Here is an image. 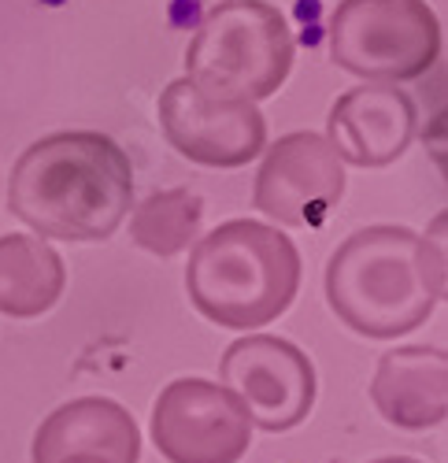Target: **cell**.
I'll use <instances>...</instances> for the list:
<instances>
[{
  "label": "cell",
  "instance_id": "1",
  "mask_svg": "<svg viewBox=\"0 0 448 463\" xmlns=\"http://www.w3.org/2000/svg\"><path fill=\"white\" fill-rule=\"evenodd\" d=\"M8 208L45 241H104L134 208V164L107 134H49L15 160Z\"/></svg>",
  "mask_w": 448,
  "mask_h": 463
},
{
  "label": "cell",
  "instance_id": "2",
  "mask_svg": "<svg viewBox=\"0 0 448 463\" xmlns=\"http://www.w3.org/2000/svg\"><path fill=\"white\" fill-rule=\"evenodd\" d=\"M444 241L407 226H363L326 263L330 312L370 341L419 330L444 300Z\"/></svg>",
  "mask_w": 448,
  "mask_h": 463
},
{
  "label": "cell",
  "instance_id": "3",
  "mask_svg": "<svg viewBox=\"0 0 448 463\" xmlns=\"http://www.w3.org/2000/svg\"><path fill=\"white\" fill-rule=\"evenodd\" d=\"M185 289L197 312L215 326H267L296 300L301 252L278 226L230 219L193 241Z\"/></svg>",
  "mask_w": 448,
  "mask_h": 463
},
{
  "label": "cell",
  "instance_id": "4",
  "mask_svg": "<svg viewBox=\"0 0 448 463\" xmlns=\"http://www.w3.org/2000/svg\"><path fill=\"white\" fill-rule=\"evenodd\" d=\"M293 56L296 42L289 19L275 5L222 0L201 19L185 49V79L215 100L259 104L282 90Z\"/></svg>",
  "mask_w": 448,
  "mask_h": 463
},
{
  "label": "cell",
  "instance_id": "5",
  "mask_svg": "<svg viewBox=\"0 0 448 463\" xmlns=\"http://www.w3.org/2000/svg\"><path fill=\"white\" fill-rule=\"evenodd\" d=\"M330 56L367 82H412L441 56V23L426 0H341L330 15Z\"/></svg>",
  "mask_w": 448,
  "mask_h": 463
},
{
  "label": "cell",
  "instance_id": "6",
  "mask_svg": "<svg viewBox=\"0 0 448 463\" xmlns=\"http://www.w3.org/2000/svg\"><path fill=\"white\" fill-rule=\"evenodd\" d=\"M153 445L167 463H238L252 445V419L222 382H167L148 422Z\"/></svg>",
  "mask_w": 448,
  "mask_h": 463
},
{
  "label": "cell",
  "instance_id": "7",
  "mask_svg": "<svg viewBox=\"0 0 448 463\" xmlns=\"http://www.w3.org/2000/svg\"><path fill=\"white\" fill-rule=\"evenodd\" d=\"M219 382L245 404L252 427L285 434L312 415L319 378L312 360L293 341L275 334H248L219 360Z\"/></svg>",
  "mask_w": 448,
  "mask_h": 463
},
{
  "label": "cell",
  "instance_id": "8",
  "mask_svg": "<svg viewBox=\"0 0 448 463\" xmlns=\"http://www.w3.org/2000/svg\"><path fill=\"white\" fill-rule=\"evenodd\" d=\"M345 197V164L322 134L278 137L256 171L252 204L278 226L315 230Z\"/></svg>",
  "mask_w": 448,
  "mask_h": 463
},
{
  "label": "cell",
  "instance_id": "9",
  "mask_svg": "<svg viewBox=\"0 0 448 463\" xmlns=\"http://www.w3.org/2000/svg\"><path fill=\"white\" fill-rule=\"evenodd\" d=\"M160 127L178 156L201 167H245L267 148V119L248 100H215L190 79L160 97Z\"/></svg>",
  "mask_w": 448,
  "mask_h": 463
},
{
  "label": "cell",
  "instance_id": "10",
  "mask_svg": "<svg viewBox=\"0 0 448 463\" xmlns=\"http://www.w3.org/2000/svg\"><path fill=\"white\" fill-rule=\"evenodd\" d=\"M415 100L397 82H367L341 93L330 108L326 141L356 167H389L415 137Z\"/></svg>",
  "mask_w": 448,
  "mask_h": 463
},
{
  "label": "cell",
  "instance_id": "11",
  "mask_svg": "<svg viewBox=\"0 0 448 463\" xmlns=\"http://www.w3.org/2000/svg\"><path fill=\"white\" fill-rule=\"evenodd\" d=\"M70 456H97L107 463H137L141 459V430L134 415L107 397H79L60 404L37 427L30 459L60 463Z\"/></svg>",
  "mask_w": 448,
  "mask_h": 463
},
{
  "label": "cell",
  "instance_id": "12",
  "mask_svg": "<svg viewBox=\"0 0 448 463\" xmlns=\"http://www.w3.org/2000/svg\"><path fill=\"white\" fill-rule=\"evenodd\" d=\"M370 404L397 430H434L448 419V356L434 345H400L378 356Z\"/></svg>",
  "mask_w": 448,
  "mask_h": 463
},
{
  "label": "cell",
  "instance_id": "13",
  "mask_svg": "<svg viewBox=\"0 0 448 463\" xmlns=\"http://www.w3.org/2000/svg\"><path fill=\"white\" fill-rule=\"evenodd\" d=\"M67 271L60 252L37 234H0V312L37 319L63 297Z\"/></svg>",
  "mask_w": 448,
  "mask_h": 463
},
{
  "label": "cell",
  "instance_id": "14",
  "mask_svg": "<svg viewBox=\"0 0 448 463\" xmlns=\"http://www.w3.org/2000/svg\"><path fill=\"white\" fill-rule=\"evenodd\" d=\"M201 222H204V201L193 189H163L137 204L130 238L145 252L167 260L193 249V241L201 238Z\"/></svg>",
  "mask_w": 448,
  "mask_h": 463
},
{
  "label": "cell",
  "instance_id": "15",
  "mask_svg": "<svg viewBox=\"0 0 448 463\" xmlns=\"http://www.w3.org/2000/svg\"><path fill=\"white\" fill-rule=\"evenodd\" d=\"M370 463H423V459H412V456H382V459H370Z\"/></svg>",
  "mask_w": 448,
  "mask_h": 463
},
{
  "label": "cell",
  "instance_id": "16",
  "mask_svg": "<svg viewBox=\"0 0 448 463\" xmlns=\"http://www.w3.org/2000/svg\"><path fill=\"white\" fill-rule=\"evenodd\" d=\"M60 463H107V459H97V456H70V459H60Z\"/></svg>",
  "mask_w": 448,
  "mask_h": 463
}]
</instances>
